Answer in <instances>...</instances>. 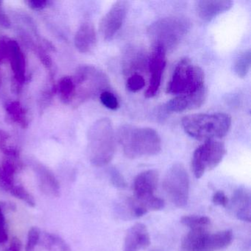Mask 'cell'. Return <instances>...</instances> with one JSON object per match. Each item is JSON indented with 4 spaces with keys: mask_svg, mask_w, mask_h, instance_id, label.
Wrapping results in <instances>:
<instances>
[{
    "mask_svg": "<svg viewBox=\"0 0 251 251\" xmlns=\"http://www.w3.org/2000/svg\"><path fill=\"white\" fill-rule=\"evenodd\" d=\"M117 139L125 155L131 159L152 156L161 151V138L151 127L125 125L119 128Z\"/></svg>",
    "mask_w": 251,
    "mask_h": 251,
    "instance_id": "obj_1",
    "label": "cell"
},
{
    "mask_svg": "<svg viewBox=\"0 0 251 251\" xmlns=\"http://www.w3.org/2000/svg\"><path fill=\"white\" fill-rule=\"evenodd\" d=\"M231 123V117L225 113L196 114L183 117L182 127L191 137L206 142L224 137Z\"/></svg>",
    "mask_w": 251,
    "mask_h": 251,
    "instance_id": "obj_2",
    "label": "cell"
},
{
    "mask_svg": "<svg viewBox=\"0 0 251 251\" xmlns=\"http://www.w3.org/2000/svg\"><path fill=\"white\" fill-rule=\"evenodd\" d=\"M116 151L112 123L108 118L95 122L88 133V154L94 166L103 167L111 162Z\"/></svg>",
    "mask_w": 251,
    "mask_h": 251,
    "instance_id": "obj_3",
    "label": "cell"
},
{
    "mask_svg": "<svg viewBox=\"0 0 251 251\" xmlns=\"http://www.w3.org/2000/svg\"><path fill=\"white\" fill-rule=\"evenodd\" d=\"M189 29L190 23L187 19L170 17L152 23L148 28V33L153 48L158 47L167 52L178 46Z\"/></svg>",
    "mask_w": 251,
    "mask_h": 251,
    "instance_id": "obj_4",
    "label": "cell"
},
{
    "mask_svg": "<svg viewBox=\"0 0 251 251\" xmlns=\"http://www.w3.org/2000/svg\"><path fill=\"white\" fill-rule=\"evenodd\" d=\"M204 81L205 75L202 69L189 58H183L175 68L167 92L177 96L192 95L205 89Z\"/></svg>",
    "mask_w": 251,
    "mask_h": 251,
    "instance_id": "obj_5",
    "label": "cell"
},
{
    "mask_svg": "<svg viewBox=\"0 0 251 251\" xmlns=\"http://www.w3.org/2000/svg\"><path fill=\"white\" fill-rule=\"evenodd\" d=\"M230 230L210 233L208 229H194L182 240L183 251H218L227 248L233 242Z\"/></svg>",
    "mask_w": 251,
    "mask_h": 251,
    "instance_id": "obj_6",
    "label": "cell"
},
{
    "mask_svg": "<svg viewBox=\"0 0 251 251\" xmlns=\"http://www.w3.org/2000/svg\"><path fill=\"white\" fill-rule=\"evenodd\" d=\"M158 183L156 170H149L139 173L133 182L132 199L147 211H161L165 206L164 201L155 195Z\"/></svg>",
    "mask_w": 251,
    "mask_h": 251,
    "instance_id": "obj_7",
    "label": "cell"
},
{
    "mask_svg": "<svg viewBox=\"0 0 251 251\" xmlns=\"http://www.w3.org/2000/svg\"><path fill=\"white\" fill-rule=\"evenodd\" d=\"M189 175L181 163L173 164L167 170L164 180L163 189L173 205L183 208L187 205L190 187Z\"/></svg>",
    "mask_w": 251,
    "mask_h": 251,
    "instance_id": "obj_8",
    "label": "cell"
},
{
    "mask_svg": "<svg viewBox=\"0 0 251 251\" xmlns=\"http://www.w3.org/2000/svg\"><path fill=\"white\" fill-rule=\"evenodd\" d=\"M226 148L223 142L206 141L198 147L192 160V168L197 178H201L207 171L214 170L224 158Z\"/></svg>",
    "mask_w": 251,
    "mask_h": 251,
    "instance_id": "obj_9",
    "label": "cell"
},
{
    "mask_svg": "<svg viewBox=\"0 0 251 251\" xmlns=\"http://www.w3.org/2000/svg\"><path fill=\"white\" fill-rule=\"evenodd\" d=\"M78 78L82 99H89L108 91L109 80L102 71L95 67H83L79 73Z\"/></svg>",
    "mask_w": 251,
    "mask_h": 251,
    "instance_id": "obj_10",
    "label": "cell"
},
{
    "mask_svg": "<svg viewBox=\"0 0 251 251\" xmlns=\"http://www.w3.org/2000/svg\"><path fill=\"white\" fill-rule=\"evenodd\" d=\"M129 9L127 1H117L102 17L100 22L101 34L105 40L111 41L124 23Z\"/></svg>",
    "mask_w": 251,
    "mask_h": 251,
    "instance_id": "obj_11",
    "label": "cell"
},
{
    "mask_svg": "<svg viewBox=\"0 0 251 251\" xmlns=\"http://www.w3.org/2000/svg\"><path fill=\"white\" fill-rule=\"evenodd\" d=\"M167 52L158 47H154L151 56L148 58V66L151 73L149 86L145 92V97L151 98L155 96L161 86V77L167 64Z\"/></svg>",
    "mask_w": 251,
    "mask_h": 251,
    "instance_id": "obj_12",
    "label": "cell"
},
{
    "mask_svg": "<svg viewBox=\"0 0 251 251\" xmlns=\"http://www.w3.org/2000/svg\"><path fill=\"white\" fill-rule=\"evenodd\" d=\"M206 96L207 91L205 88L192 95L176 97L166 104V110L169 112L179 113L196 109L204 103Z\"/></svg>",
    "mask_w": 251,
    "mask_h": 251,
    "instance_id": "obj_13",
    "label": "cell"
},
{
    "mask_svg": "<svg viewBox=\"0 0 251 251\" xmlns=\"http://www.w3.org/2000/svg\"><path fill=\"white\" fill-rule=\"evenodd\" d=\"M227 207L233 211L238 220L251 223V195L247 188L240 187L236 189L230 201L229 200Z\"/></svg>",
    "mask_w": 251,
    "mask_h": 251,
    "instance_id": "obj_14",
    "label": "cell"
},
{
    "mask_svg": "<svg viewBox=\"0 0 251 251\" xmlns=\"http://www.w3.org/2000/svg\"><path fill=\"white\" fill-rule=\"evenodd\" d=\"M233 4V1L230 0H201L196 2L195 11L201 20L208 23L229 11Z\"/></svg>",
    "mask_w": 251,
    "mask_h": 251,
    "instance_id": "obj_15",
    "label": "cell"
},
{
    "mask_svg": "<svg viewBox=\"0 0 251 251\" xmlns=\"http://www.w3.org/2000/svg\"><path fill=\"white\" fill-rule=\"evenodd\" d=\"M151 245V236L145 225L136 223L129 228L125 237L123 251H139Z\"/></svg>",
    "mask_w": 251,
    "mask_h": 251,
    "instance_id": "obj_16",
    "label": "cell"
},
{
    "mask_svg": "<svg viewBox=\"0 0 251 251\" xmlns=\"http://www.w3.org/2000/svg\"><path fill=\"white\" fill-rule=\"evenodd\" d=\"M34 169L39 179L41 190L47 195L58 198L61 187L55 175L43 165H36Z\"/></svg>",
    "mask_w": 251,
    "mask_h": 251,
    "instance_id": "obj_17",
    "label": "cell"
},
{
    "mask_svg": "<svg viewBox=\"0 0 251 251\" xmlns=\"http://www.w3.org/2000/svg\"><path fill=\"white\" fill-rule=\"evenodd\" d=\"M148 58L145 55V52L138 48L129 50L124 58L125 73L132 75L139 74L138 72L145 68V64H148Z\"/></svg>",
    "mask_w": 251,
    "mask_h": 251,
    "instance_id": "obj_18",
    "label": "cell"
},
{
    "mask_svg": "<svg viewBox=\"0 0 251 251\" xmlns=\"http://www.w3.org/2000/svg\"><path fill=\"white\" fill-rule=\"evenodd\" d=\"M76 46L82 52H88L93 49L96 44V33L93 25L85 23L76 35Z\"/></svg>",
    "mask_w": 251,
    "mask_h": 251,
    "instance_id": "obj_19",
    "label": "cell"
},
{
    "mask_svg": "<svg viewBox=\"0 0 251 251\" xmlns=\"http://www.w3.org/2000/svg\"><path fill=\"white\" fill-rule=\"evenodd\" d=\"M17 167L11 162H5L0 168V186L5 191H9L15 186L14 176Z\"/></svg>",
    "mask_w": 251,
    "mask_h": 251,
    "instance_id": "obj_20",
    "label": "cell"
},
{
    "mask_svg": "<svg viewBox=\"0 0 251 251\" xmlns=\"http://www.w3.org/2000/svg\"><path fill=\"white\" fill-rule=\"evenodd\" d=\"M251 50L244 51L236 58L233 64V70L239 77H246L251 68Z\"/></svg>",
    "mask_w": 251,
    "mask_h": 251,
    "instance_id": "obj_21",
    "label": "cell"
},
{
    "mask_svg": "<svg viewBox=\"0 0 251 251\" xmlns=\"http://www.w3.org/2000/svg\"><path fill=\"white\" fill-rule=\"evenodd\" d=\"M180 223L189 227V230L208 229L211 225V220L205 216L189 215L182 217Z\"/></svg>",
    "mask_w": 251,
    "mask_h": 251,
    "instance_id": "obj_22",
    "label": "cell"
},
{
    "mask_svg": "<svg viewBox=\"0 0 251 251\" xmlns=\"http://www.w3.org/2000/svg\"><path fill=\"white\" fill-rule=\"evenodd\" d=\"M9 192L13 196L26 202L29 206L34 207L36 205L34 197L23 185H15Z\"/></svg>",
    "mask_w": 251,
    "mask_h": 251,
    "instance_id": "obj_23",
    "label": "cell"
},
{
    "mask_svg": "<svg viewBox=\"0 0 251 251\" xmlns=\"http://www.w3.org/2000/svg\"><path fill=\"white\" fill-rule=\"evenodd\" d=\"M145 86V80L140 74H133L129 76L126 83L127 89L131 92H137Z\"/></svg>",
    "mask_w": 251,
    "mask_h": 251,
    "instance_id": "obj_24",
    "label": "cell"
},
{
    "mask_svg": "<svg viewBox=\"0 0 251 251\" xmlns=\"http://www.w3.org/2000/svg\"><path fill=\"white\" fill-rule=\"evenodd\" d=\"M100 99L104 106L108 109L117 110L120 107L117 97L109 91H105L100 95Z\"/></svg>",
    "mask_w": 251,
    "mask_h": 251,
    "instance_id": "obj_25",
    "label": "cell"
},
{
    "mask_svg": "<svg viewBox=\"0 0 251 251\" xmlns=\"http://www.w3.org/2000/svg\"><path fill=\"white\" fill-rule=\"evenodd\" d=\"M41 230L38 227H33L30 229L27 235V242L25 251H35L36 245L40 239Z\"/></svg>",
    "mask_w": 251,
    "mask_h": 251,
    "instance_id": "obj_26",
    "label": "cell"
},
{
    "mask_svg": "<svg viewBox=\"0 0 251 251\" xmlns=\"http://www.w3.org/2000/svg\"><path fill=\"white\" fill-rule=\"evenodd\" d=\"M5 204L0 202V243H5L8 239L6 219L5 215Z\"/></svg>",
    "mask_w": 251,
    "mask_h": 251,
    "instance_id": "obj_27",
    "label": "cell"
},
{
    "mask_svg": "<svg viewBox=\"0 0 251 251\" xmlns=\"http://www.w3.org/2000/svg\"><path fill=\"white\" fill-rule=\"evenodd\" d=\"M110 176H111V181L112 184L117 188L120 189H124L127 186L126 180L123 177V175L116 170V169H112L110 172Z\"/></svg>",
    "mask_w": 251,
    "mask_h": 251,
    "instance_id": "obj_28",
    "label": "cell"
},
{
    "mask_svg": "<svg viewBox=\"0 0 251 251\" xmlns=\"http://www.w3.org/2000/svg\"><path fill=\"white\" fill-rule=\"evenodd\" d=\"M212 202L214 205L227 208L228 205L229 199L223 191H217L213 195Z\"/></svg>",
    "mask_w": 251,
    "mask_h": 251,
    "instance_id": "obj_29",
    "label": "cell"
},
{
    "mask_svg": "<svg viewBox=\"0 0 251 251\" xmlns=\"http://www.w3.org/2000/svg\"><path fill=\"white\" fill-rule=\"evenodd\" d=\"M22 248L21 241L17 237H14L11 240L8 251H20Z\"/></svg>",
    "mask_w": 251,
    "mask_h": 251,
    "instance_id": "obj_30",
    "label": "cell"
},
{
    "mask_svg": "<svg viewBox=\"0 0 251 251\" xmlns=\"http://www.w3.org/2000/svg\"><path fill=\"white\" fill-rule=\"evenodd\" d=\"M30 5H31L32 8L35 9H39V8H44L48 2H44V1H33V2H29Z\"/></svg>",
    "mask_w": 251,
    "mask_h": 251,
    "instance_id": "obj_31",
    "label": "cell"
}]
</instances>
